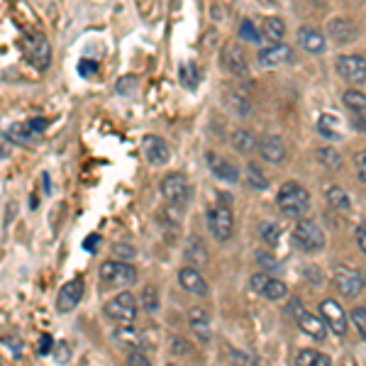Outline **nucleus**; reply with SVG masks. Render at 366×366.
Instances as JSON below:
<instances>
[{"label":"nucleus","instance_id":"obj_23","mask_svg":"<svg viewBox=\"0 0 366 366\" xmlns=\"http://www.w3.org/2000/svg\"><path fill=\"white\" fill-rule=\"evenodd\" d=\"M345 105L352 110L354 115H357L359 120V127L366 129V96L359 91H347L345 93Z\"/></svg>","mask_w":366,"mask_h":366},{"label":"nucleus","instance_id":"obj_42","mask_svg":"<svg viewBox=\"0 0 366 366\" xmlns=\"http://www.w3.org/2000/svg\"><path fill=\"white\" fill-rule=\"evenodd\" d=\"M3 347H5V350H13V357H15V359H20V357H22V342H20V340L5 337V340H3Z\"/></svg>","mask_w":366,"mask_h":366},{"label":"nucleus","instance_id":"obj_17","mask_svg":"<svg viewBox=\"0 0 366 366\" xmlns=\"http://www.w3.org/2000/svg\"><path fill=\"white\" fill-rule=\"evenodd\" d=\"M222 66L232 71L234 76H247V74H249L247 56H244V51H242L237 44H227L225 49H222Z\"/></svg>","mask_w":366,"mask_h":366},{"label":"nucleus","instance_id":"obj_24","mask_svg":"<svg viewBox=\"0 0 366 366\" xmlns=\"http://www.w3.org/2000/svg\"><path fill=\"white\" fill-rule=\"evenodd\" d=\"M262 34L274 44H281L283 34H286V25H283L281 17H264L262 22Z\"/></svg>","mask_w":366,"mask_h":366},{"label":"nucleus","instance_id":"obj_37","mask_svg":"<svg viewBox=\"0 0 366 366\" xmlns=\"http://www.w3.org/2000/svg\"><path fill=\"white\" fill-rule=\"evenodd\" d=\"M317 159H320V162L327 169H340L342 167V157L335 149H330V147H325V149H317Z\"/></svg>","mask_w":366,"mask_h":366},{"label":"nucleus","instance_id":"obj_19","mask_svg":"<svg viewBox=\"0 0 366 366\" xmlns=\"http://www.w3.org/2000/svg\"><path fill=\"white\" fill-rule=\"evenodd\" d=\"M298 42L303 49L312 51V54H322V51L327 49V42H325L322 32H317V29H312V27H300L298 29Z\"/></svg>","mask_w":366,"mask_h":366},{"label":"nucleus","instance_id":"obj_8","mask_svg":"<svg viewBox=\"0 0 366 366\" xmlns=\"http://www.w3.org/2000/svg\"><path fill=\"white\" fill-rule=\"evenodd\" d=\"M332 276H335V286H337L342 291V296H347V298H357L366 288V276H364V271H359V269L337 267Z\"/></svg>","mask_w":366,"mask_h":366},{"label":"nucleus","instance_id":"obj_3","mask_svg":"<svg viewBox=\"0 0 366 366\" xmlns=\"http://www.w3.org/2000/svg\"><path fill=\"white\" fill-rule=\"evenodd\" d=\"M137 308H139L137 298L129 291H122V293H117L113 300L105 303V315L120 325H132L134 317H137Z\"/></svg>","mask_w":366,"mask_h":366},{"label":"nucleus","instance_id":"obj_2","mask_svg":"<svg viewBox=\"0 0 366 366\" xmlns=\"http://www.w3.org/2000/svg\"><path fill=\"white\" fill-rule=\"evenodd\" d=\"M288 312L293 315V320H296L298 327L303 330L305 335H310L312 340L322 342L325 337H327V325H325V320L320 315H312V312L305 308L300 300L293 298L291 303H288Z\"/></svg>","mask_w":366,"mask_h":366},{"label":"nucleus","instance_id":"obj_40","mask_svg":"<svg viewBox=\"0 0 366 366\" xmlns=\"http://www.w3.org/2000/svg\"><path fill=\"white\" fill-rule=\"evenodd\" d=\"M269 281H271V276H267V274H254L252 281H249V286H252V291L264 293V288L269 286Z\"/></svg>","mask_w":366,"mask_h":366},{"label":"nucleus","instance_id":"obj_27","mask_svg":"<svg viewBox=\"0 0 366 366\" xmlns=\"http://www.w3.org/2000/svg\"><path fill=\"white\" fill-rule=\"evenodd\" d=\"M5 137L17 142V144H22V147H29L34 139V132L29 129L27 122H15V125H10V129L5 132Z\"/></svg>","mask_w":366,"mask_h":366},{"label":"nucleus","instance_id":"obj_13","mask_svg":"<svg viewBox=\"0 0 366 366\" xmlns=\"http://www.w3.org/2000/svg\"><path fill=\"white\" fill-rule=\"evenodd\" d=\"M179 286H181L186 293L196 296V298H205V296L210 293L205 276H200V271H198V269H193V267H183V269L179 271Z\"/></svg>","mask_w":366,"mask_h":366},{"label":"nucleus","instance_id":"obj_4","mask_svg":"<svg viewBox=\"0 0 366 366\" xmlns=\"http://www.w3.org/2000/svg\"><path fill=\"white\" fill-rule=\"evenodd\" d=\"M159 191H162V196L169 200L171 205H188V200H191V183L186 181V176L183 174H167L159 183Z\"/></svg>","mask_w":366,"mask_h":366},{"label":"nucleus","instance_id":"obj_12","mask_svg":"<svg viewBox=\"0 0 366 366\" xmlns=\"http://www.w3.org/2000/svg\"><path fill=\"white\" fill-rule=\"evenodd\" d=\"M81 298H84V279H81V276H76V279H71L69 283H64L61 291H59V296H56L59 312L74 310L76 305L81 303Z\"/></svg>","mask_w":366,"mask_h":366},{"label":"nucleus","instance_id":"obj_28","mask_svg":"<svg viewBox=\"0 0 366 366\" xmlns=\"http://www.w3.org/2000/svg\"><path fill=\"white\" fill-rule=\"evenodd\" d=\"M186 257H188V267L198 269V264H205L208 262V252H205V247L200 244L198 237H191V242L186 244Z\"/></svg>","mask_w":366,"mask_h":366},{"label":"nucleus","instance_id":"obj_11","mask_svg":"<svg viewBox=\"0 0 366 366\" xmlns=\"http://www.w3.org/2000/svg\"><path fill=\"white\" fill-rule=\"evenodd\" d=\"M337 71L345 81L359 86L366 81V59L359 54H345L337 59Z\"/></svg>","mask_w":366,"mask_h":366},{"label":"nucleus","instance_id":"obj_21","mask_svg":"<svg viewBox=\"0 0 366 366\" xmlns=\"http://www.w3.org/2000/svg\"><path fill=\"white\" fill-rule=\"evenodd\" d=\"M188 322H191L193 335H196L200 342L210 340V317L203 308H191V312H188Z\"/></svg>","mask_w":366,"mask_h":366},{"label":"nucleus","instance_id":"obj_32","mask_svg":"<svg viewBox=\"0 0 366 366\" xmlns=\"http://www.w3.org/2000/svg\"><path fill=\"white\" fill-rule=\"evenodd\" d=\"M247 183H249L252 188H257V191H267L269 181L267 176H264V171L259 169V164H247Z\"/></svg>","mask_w":366,"mask_h":366},{"label":"nucleus","instance_id":"obj_16","mask_svg":"<svg viewBox=\"0 0 366 366\" xmlns=\"http://www.w3.org/2000/svg\"><path fill=\"white\" fill-rule=\"evenodd\" d=\"M205 162H208V167L215 179L227 181V183L239 181V169L234 167L232 162H227V159H222L220 154H215V152H208V154H205Z\"/></svg>","mask_w":366,"mask_h":366},{"label":"nucleus","instance_id":"obj_44","mask_svg":"<svg viewBox=\"0 0 366 366\" xmlns=\"http://www.w3.org/2000/svg\"><path fill=\"white\" fill-rule=\"evenodd\" d=\"M27 125H29V129H32L34 134H39V132H44V129L49 127V120H44V117H32V120H27Z\"/></svg>","mask_w":366,"mask_h":366},{"label":"nucleus","instance_id":"obj_29","mask_svg":"<svg viewBox=\"0 0 366 366\" xmlns=\"http://www.w3.org/2000/svg\"><path fill=\"white\" fill-rule=\"evenodd\" d=\"M232 147L239 152V154H249V152L257 147V139L249 129H234L232 132Z\"/></svg>","mask_w":366,"mask_h":366},{"label":"nucleus","instance_id":"obj_43","mask_svg":"<svg viewBox=\"0 0 366 366\" xmlns=\"http://www.w3.org/2000/svg\"><path fill=\"white\" fill-rule=\"evenodd\" d=\"M142 305L149 310L157 308V296H154V288H144V293H142Z\"/></svg>","mask_w":366,"mask_h":366},{"label":"nucleus","instance_id":"obj_31","mask_svg":"<svg viewBox=\"0 0 366 366\" xmlns=\"http://www.w3.org/2000/svg\"><path fill=\"white\" fill-rule=\"evenodd\" d=\"M325 196H327V203L332 205V208H337V210H350L352 200H350V196H347V191H342L340 186H330Z\"/></svg>","mask_w":366,"mask_h":366},{"label":"nucleus","instance_id":"obj_45","mask_svg":"<svg viewBox=\"0 0 366 366\" xmlns=\"http://www.w3.org/2000/svg\"><path fill=\"white\" fill-rule=\"evenodd\" d=\"M357 171H359V179L366 183V149L357 154Z\"/></svg>","mask_w":366,"mask_h":366},{"label":"nucleus","instance_id":"obj_35","mask_svg":"<svg viewBox=\"0 0 366 366\" xmlns=\"http://www.w3.org/2000/svg\"><path fill=\"white\" fill-rule=\"evenodd\" d=\"M227 105L237 115H247V113H249V100H247V96H242V93H237V91H229L227 93Z\"/></svg>","mask_w":366,"mask_h":366},{"label":"nucleus","instance_id":"obj_18","mask_svg":"<svg viewBox=\"0 0 366 366\" xmlns=\"http://www.w3.org/2000/svg\"><path fill=\"white\" fill-rule=\"evenodd\" d=\"M259 152H262V157L271 164H281L283 159H286V144H283V139L279 137V134H269V137H264L262 142H259Z\"/></svg>","mask_w":366,"mask_h":366},{"label":"nucleus","instance_id":"obj_10","mask_svg":"<svg viewBox=\"0 0 366 366\" xmlns=\"http://www.w3.org/2000/svg\"><path fill=\"white\" fill-rule=\"evenodd\" d=\"M320 315H322L325 325H327L337 337H345L347 335V312L342 310V305L337 303V300L325 298L320 303Z\"/></svg>","mask_w":366,"mask_h":366},{"label":"nucleus","instance_id":"obj_30","mask_svg":"<svg viewBox=\"0 0 366 366\" xmlns=\"http://www.w3.org/2000/svg\"><path fill=\"white\" fill-rule=\"evenodd\" d=\"M198 81H200V71L196 66V61H186L181 66V84H183V88H188V91H196Z\"/></svg>","mask_w":366,"mask_h":366},{"label":"nucleus","instance_id":"obj_39","mask_svg":"<svg viewBox=\"0 0 366 366\" xmlns=\"http://www.w3.org/2000/svg\"><path fill=\"white\" fill-rule=\"evenodd\" d=\"M257 262H259V267H264V269H271V271H276L281 267L279 262H276L271 254H267V252H257Z\"/></svg>","mask_w":366,"mask_h":366},{"label":"nucleus","instance_id":"obj_47","mask_svg":"<svg viewBox=\"0 0 366 366\" xmlns=\"http://www.w3.org/2000/svg\"><path fill=\"white\" fill-rule=\"evenodd\" d=\"M357 244H359V249L366 254V222L357 227Z\"/></svg>","mask_w":366,"mask_h":366},{"label":"nucleus","instance_id":"obj_15","mask_svg":"<svg viewBox=\"0 0 366 366\" xmlns=\"http://www.w3.org/2000/svg\"><path fill=\"white\" fill-rule=\"evenodd\" d=\"M142 149H144L147 159H149L154 167H164V164L171 162V149L169 144L157 134H147L144 142H142Z\"/></svg>","mask_w":366,"mask_h":366},{"label":"nucleus","instance_id":"obj_36","mask_svg":"<svg viewBox=\"0 0 366 366\" xmlns=\"http://www.w3.org/2000/svg\"><path fill=\"white\" fill-rule=\"evenodd\" d=\"M259 232H262V237L267 239L271 247H276V244H279V237H281V227L276 225V222H271V220L262 222V225H259Z\"/></svg>","mask_w":366,"mask_h":366},{"label":"nucleus","instance_id":"obj_26","mask_svg":"<svg viewBox=\"0 0 366 366\" xmlns=\"http://www.w3.org/2000/svg\"><path fill=\"white\" fill-rule=\"evenodd\" d=\"M296 366H332L327 354L317 350H300L296 354Z\"/></svg>","mask_w":366,"mask_h":366},{"label":"nucleus","instance_id":"obj_14","mask_svg":"<svg viewBox=\"0 0 366 366\" xmlns=\"http://www.w3.org/2000/svg\"><path fill=\"white\" fill-rule=\"evenodd\" d=\"M293 59V49L288 44H271L267 49H262L257 54V61L262 69H274L281 64H288Z\"/></svg>","mask_w":366,"mask_h":366},{"label":"nucleus","instance_id":"obj_46","mask_svg":"<svg viewBox=\"0 0 366 366\" xmlns=\"http://www.w3.org/2000/svg\"><path fill=\"white\" fill-rule=\"evenodd\" d=\"M51 345H54V340H51V335H42V337H39V347H37V352H39V354H49V352H51Z\"/></svg>","mask_w":366,"mask_h":366},{"label":"nucleus","instance_id":"obj_5","mask_svg":"<svg viewBox=\"0 0 366 366\" xmlns=\"http://www.w3.org/2000/svg\"><path fill=\"white\" fill-rule=\"evenodd\" d=\"M208 229L210 234L215 237L217 242H227L232 237L234 232V217H232V210H229V205H215V208L208 210Z\"/></svg>","mask_w":366,"mask_h":366},{"label":"nucleus","instance_id":"obj_48","mask_svg":"<svg viewBox=\"0 0 366 366\" xmlns=\"http://www.w3.org/2000/svg\"><path fill=\"white\" fill-rule=\"evenodd\" d=\"M79 71H81V76L96 74V61H91V59H84V61H81V66H79Z\"/></svg>","mask_w":366,"mask_h":366},{"label":"nucleus","instance_id":"obj_49","mask_svg":"<svg viewBox=\"0 0 366 366\" xmlns=\"http://www.w3.org/2000/svg\"><path fill=\"white\" fill-rule=\"evenodd\" d=\"M98 242H100V237H98V234H91V239H86V242H84V247H86L88 252H96Z\"/></svg>","mask_w":366,"mask_h":366},{"label":"nucleus","instance_id":"obj_22","mask_svg":"<svg viewBox=\"0 0 366 366\" xmlns=\"http://www.w3.org/2000/svg\"><path fill=\"white\" fill-rule=\"evenodd\" d=\"M115 340L125 347H132V352H139V347H144V335L134 330L132 325H120L115 330Z\"/></svg>","mask_w":366,"mask_h":366},{"label":"nucleus","instance_id":"obj_7","mask_svg":"<svg viewBox=\"0 0 366 366\" xmlns=\"http://www.w3.org/2000/svg\"><path fill=\"white\" fill-rule=\"evenodd\" d=\"M293 242L303 252H320L325 247V232L312 220H298L293 227Z\"/></svg>","mask_w":366,"mask_h":366},{"label":"nucleus","instance_id":"obj_1","mask_svg":"<svg viewBox=\"0 0 366 366\" xmlns=\"http://www.w3.org/2000/svg\"><path fill=\"white\" fill-rule=\"evenodd\" d=\"M276 205H279V210L283 212V215L300 217V215H305L308 208H310V193L305 191L303 186H298V183L288 181V183H283V186L279 188Z\"/></svg>","mask_w":366,"mask_h":366},{"label":"nucleus","instance_id":"obj_34","mask_svg":"<svg viewBox=\"0 0 366 366\" xmlns=\"http://www.w3.org/2000/svg\"><path fill=\"white\" fill-rule=\"evenodd\" d=\"M239 37L244 42H252V44H259L262 42V29H257L252 20H242L239 22Z\"/></svg>","mask_w":366,"mask_h":366},{"label":"nucleus","instance_id":"obj_20","mask_svg":"<svg viewBox=\"0 0 366 366\" xmlns=\"http://www.w3.org/2000/svg\"><path fill=\"white\" fill-rule=\"evenodd\" d=\"M330 37L340 44H350L357 39V27H354L352 20H342V17H335L330 22Z\"/></svg>","mask_w":366,"mask_h":366},{"label":"nucleus","instance_id":"obj_9","mask_svg":"<svg viewBox=\"0 0 366 366\" xmlns=\"http://www.w3.org/2000/svg\"><path fill=\"white\" fill-rule=\"evenodd\" d=\"M25 54L27 59L32 61L34 69L44 71L46 66L51 64V46L49 42H46L44 34H29V37L25 39Z\"/></svg>","mask_w":366,"mask_h":366},{"label":"nucleus","instance_id":"obj_38","mask_svg":"<svg viewBox=\"0 0 366 366\" xmlns=\"http://www.w3.org/2000/svg\"><path fill=\"white\" fill-rule=\"evenodd\" d=\"M350 317H352L354 327H357V332L366 340V308H354Z\"/></svg>","mask_w":366,"mask_h":366},{"label":"nucleus","instance_id":"obj_33","mask_svg":"<svg viewBox=\"0 0 366 366\" xmlns=\"http://www.w3.org/2000/svg\"><path fill=\"white\" fill-rule=\"evenodd\" d=\"M262 296L267 298V300H283V298L288 296V286L283 281H279V279H271L269 286L264 288Z\"/></svg>","mask_w":366,"mask_h":366},{"label":"nucleus","instance_id":"obj_50","mask_svg":"<svg viewBox=\"0 0 366 366\" xmlns=\"http://www.w3.org/2000/svg\"><path fill=\"white\" fill-rule=\"evenodd\" d=\"M167 366H176V364H167Z\"/></svg>","mask_w":366,"mask_h":366},{"label":"nucleus","instance_id":"obj_6","mask_svg":"<svg viewBox=\"0 0 366 366\" xmlns=\"http://www.w3.org/2000/svg\"><path fill=\"white\" fill-rule=\"evenodd\" d=\"M100 279L108 286L125 288L137 281V269L127 262H103L100 264Z\"/></svg>","mask_w":366,"mask_h":366},{"label":"nucleus","instance_id":"obj_25","mask_svg":"<svg viewBox=\"0 0 366 366\" xmlns=\"http://www.w3.org/2000/svg\"><path fill=\"white\" fill-rule=\"evenodd\" d=\"M317 132H320L325 139H340L342 125H340V120L335 115L322 113L320 117H317Z\"/></svg>","mask_w":366,"mask_h":366},{"label":"nucleus","instance_id":"obj_41","mask_svg":"<svg viewBox=\"0 0 366 366\" xmlns=\"http://www.w3.org/2000/svg\"><path fill=\"white\" fill-rule=\"evenodd\" d=\"M127 366H152V362L142 352H129L127 354Z\"/></svg>","mask_w":366,"mask_h":366}]
</instances>
